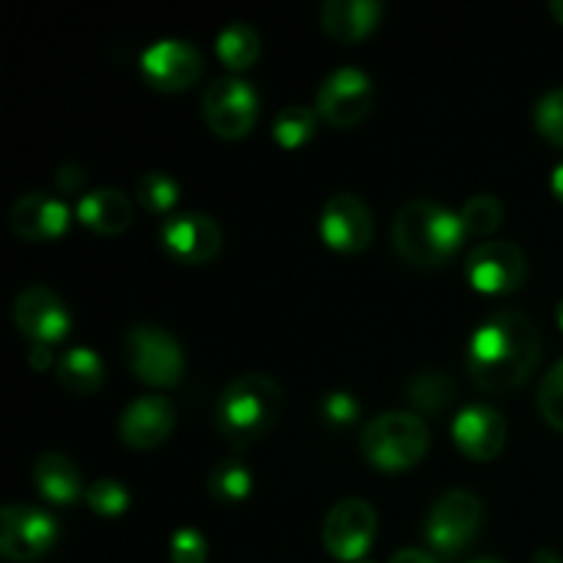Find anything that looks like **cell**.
I'll return each instance as SVG.
<instances>
[{"label": "cell", "mask_w": 563, "mask_h": 563, "mask_svg": "<svg viewBox=\"0 0 563 563\" xmlns=\"http://www.w3.org/2000/svg\"><path fill=\"white\" fill-rule=\"evenodd\" d=\"M465 229L460 214L434 201H410L394 223V245L416 267H438L460 247Z\"/></svg>", "instance_id": "7a4b0ae2"}, {"label": "cell", "mask_w": 563, "mask_h": 563, "mask_svg": "<svg viewBox=\"0 0 563 563\" xmlns=\"http://www.w3.org/2000/svg\"><path fill=\"white\" fill-rule=\"evenodd\" d=\"M11 229L20 240H58L69 229V207L44 192H25L11 207Z\"/></svg>", "instance_id": "ac0fdd59"}, {"label": "cell", "mask_w": 563, "mask_h": 563, "mask_svg": "<svg viewBox=\"0 0 563 563\" xmlns=\"http://www.w3.org/2000/svg\"><path fill=\"white\" fill-rule=\"evenodd\" d=\"M506 434H509V427H506L504 416L487 405L465 407L454 421L456 445L462 449V454L478 462L495 460L504 451Z\"/></svg>", "instance_id": "2e32d148"}, {"label": "cell", "mask_w": 563, "mask_h": 563, "mask_svg": "<svg viewBox=\"0 0 563 563\" xmlns=\"http://www.w3.org/2000/svg\"><path fill=\"white\" fill-rule=\"evenodd\" d=\"M58 539V528L49 515L36 506L9 504L0 515V553L16 563H31L49 553Z\"/></svg>", "instance_id": "52a82bcc"}, {"label": "cell", "mask_w": 563, "mask_h": 563, "mask_svg": "<svg viewBox=\"0 0 563 563\" xmlns=\"http://www.w3.org/2000/svg\"><path fill=\"white\" fill-rule=\"evenodd\" d=\"M473 563H498V561H473Z\"/></svg>", "instance_id": "b9f144b4"}, {"label": "cell", "mask_w": 563, "mask_h": 563, "mask_svg": "<svg viewBox=\"0 0 563 563\" xmlns=\"http://www.w3.org/2000/svg\"><path fill=\"white\" fill-rule=\"evenodd\" d=\"M55 181H58V187L64 192H75V190H80L82 181H86V170H82L80 165H75V163H66V165H60V168H58V176H55Z\"/></svg>", "instance_id": "836d02e7"}, {"label": "cell", "mask_w": 563, "mask_h": 563, "mask_svg": "<svg viewBox=\"0 0 563 563\" xmlns=\"http://www.w3.org/2000/svg\"><path fill=\"white\" fill-rule=\"evenodd\" d=\"M363 454L383 471H405L429 449V429L412 412H385L361 434Z\"/></svg>", "instance_id": "277c9868"}, {"label": "cell", "mask_w": 563, "mask_h": 563, "mask_svg": "<svg viewBox=\"0 0 563 563\" xmlns=\"http://www.w3.org/2000/svg\"><path fill=\"white\" fill-rule=\"evenodd\" d=\"M484 522V504L467 489H454L434 504L427 520V539L438 553L454 555L473 542Z\"/></svg>", "instance_id": "8992f818"}, {"label": "cell", "mask_w": 563, "mask_h": 563, "mask_svg": "<svg viewBox=\"0 0 563 563\" xmlns=\"http://www.w3.org/2000/svg\"><path fill=\"white\" fill-rule=\"evenodd\" d=\"M170 561L174 563H207V542L196 528H181L170 539Z\"/></svg>", "instance_id": "1f68e13d"}, {"label": "cell", "mask_w": 563, "mask_h": 563, "mask_svg": "<svg viewBox=\"0 0 563 563\" xmlns=\"http://www.w3.org/2000/svg\"><path fill=\"white\" fill-rule=\"evenodd\" d=\"M31 366L38 368V372L49 366V350H47V346H38V344L33 346V350H31Z\"/></svg>", "instance_id": "d590c367"}, {"label": "cell", "mask_w": 563, "mask_h": 563, "mask_svg": "<svg viewBox=\"0 0 563 563\" xmlns=\"http://www.w3.org/2000/svg\"><path fill=\"white\" fill-rule=\"evenodd\" d=\"M126 361L137 379L148 385L168 388L185 374V355L179 341L159 328H132L126 333Z\"/></svg>", "instance_id": "5b68a950"}, {"label": "cell", "mask_w": 563, "mask_h": 563, "mask_svg": "<svg viewBox=\"0 0 563 563\" xmlns=\"http://www.w3.org/2000/svg\"><path fill=\"white\" fill-rule=\"evenodd\" d=\"M253 476L242 462H220L209 476V495L223 506H236L251 495Z\"/></svg>", "instance_id": "cb8c5ba5"}, {"label": "cell", "mask_w": 563, "mask_h": 563, "mask_svg": "<svg viewBox=\"0 0 563 563\" xmlns=\"http://www.w3.org/2000/svg\"><path fill=\"white\" fill-rule=\"evenodd\" d=\"M135 192L137 203H141L143 209H148V212H168V209L179 201V185H176L168 174H159V170L141 176Z\"/></svg>", "instance_id": "83f0119b"}, {"label": "cell", "mask_w": 563, "mask_h": 563, "mask_svg": "<svg viewBox=\"0 0 563 563\" xmlns=\"http://www.w3.org/2000/svg\"><path fill=\"white\" fill-rule=\"evenodd\" d=\"M313 130H317V115L308 108H300V104L280 110L273 124L275 141L286 148H297L306 141H311Z\"/></svg>", "instance_id": "4316f807"}, {"label": "cell", "mask_w": 563, "mask_h": 563, "mask_svg": "<svg viewBox=\"0 0 563 563\" xmlns=\"http://www.w3.org/2000/svg\"><path fill=\"white\" fill-rule=\"evenodd\" d=\"M262 53L258 33L247 22H231L218 36V55L229 69H247Z\"/></svg>", "instance_id": "603a6c76"}, {"label": "cell", "mask_w": 563, "mask_h": 563, "mask_svg": "<svg viewBox=\"0 0 563 563\" xmlns=\"http://www.w3.org/2000/svg\"><path fill=\"white\" fill-rule=\"evenodd\" d=\"M357 412H361V407H357L355 396H350V394L333 390V394H328L322 399V418L328 423H333V427L352 423L357 418Z\"/></svg>", "instance_id": "d6a6232c"}, {"label": "cell", "mask_w": 563, "mask_h": 563, "mask_svg": "<svg viewBox=\"0 0 563 563\" xmlns=\"http://www.w3.org/2000/svg\"><path fill=\"white\" fill-rule=\"evenodd\" d=\"M542 355L537 322L522 311H500L476 330L467 352V372L484 390H515L526 383Z\"/></svg>", "instance_id": "6da1fadb"}, {"label": "cell", "mask_w": 563, "mask_h": 563, "mask_svg": "<svg viewBox=\"0 0 563 563\" xmlns=\"http://www.w3.org/2000/svg\"><path fill=\"white\" fill-rule=\"evenodd\" d=\"M550 11H553L555 20L563 22V0H553V3H550Z\"/></svg>", "instance_id": "f35d334b"}, {"label": "cell", "mask_w": 563, "mask_h": 563, "mask_svg": "<svg viewBox=\"0 0 563 563\" xmlns=\"http://www.w3.org/2000/svg\"><path fill=\"white\" fill-rule=\"evenodd\" d=\"M377 533V515L361 498H346L330 509L324 520V548L339 561H361Z\"/></svg>", "instance_id": "30bf717a"}, {"label": "cell", "mask_w": 563, "mask_h": 563, "mask_svg": "<svg viewBox=\"0 0 563 563\" xmlns=\"http://www.w3.org/2000/svg\"><path fill=\"white\" fill-rule=\"evenodd\" d=\"M86 498L88 506H91L97 515L104 517L121 515V511H126V506H130V493H126L119 482H113V478H99V482H93L91 487H88Z\"/></svg>", "instance_id": "f1b7e54d"}, {"label": "cell", "mask_w": 563, "mask_h": 563, "mask_svg": "<svg viewBox=\"0 0 563 563\" xmlns=\"http://www.w3.org/2000/svg\"><path fill=\"white\" fill-rule=\"evenodd\" d=\"M33 478H36V487L49 504H75L80 498V473H77L75 462L64 454H42L33 465Z\"/></svg>", "instance_id": "44dd1931"}, {"label": "cell", "mask_w": 563, "mask_h": 563, "mask_svg": "<svg viewBox=\"0 0 563 563\" xmlns=\"http://www.w3.org/2000/svg\"><path fill=\"white\" fill-rule=\"evenodd\" d=\"M58 383L75 396L93 394L102 385V361L97 352L86 346L64 352L58 361Z\"/></svg>", "instance_id": "7402d4cb"}, {"label": "cell", "mask_w": 563, "mask_h": 563, "mask_svg": "<svg viewBox=\"0 0 563 563\" xmlns=\"http://www.w3.org/2000/svg\"><path fill=\"white\" fill-rule=\"evenodd\" d=\"M388 563H438V561H434L432 555L423 553V550H401V553H396Z\"/></svg>", "instance_id": "e575fe53"}, {"label": "cell", "mask_w": 563, "mask_h": 563, "mask_svg": "<svg viewBox=\"0 0 563 563\" xmlns=\"http://www.w3.org/2000/svg\"><path fill=\"white\" fill-rule=\"evenodd\" d=\"M258 99L251 82L223 77L214 80L203 93V119L209 130L220 137H242L256 124Z\"/></svg>", "instance_id": "9c48e42d"}, {"label": "cell", "mask_w": 563, "mask_h": 563, "mask_svg": "<svg viewBox=\"0 0 563 563\" xmlns=\"http://www.w3.org/2000/svg\"><path fill=\"white\" fill-rule=\"evenodd\" d=\"M163 245L185 264H207L223 247V231L209 214L181 212L165 220Z\"/></svg>", "instance_id": "5bb4252c"}, {"label": "cell", "mask_w": 563, "mask_h": 563, "mask_svg": "<svg viewBox=\"0 0 563 563\" xmlns=\"http://www.w3.org/2000/svg\"><path fill=\"white\" fill-rule=\"evenodd\" d=\"M374 86L366 71L355 66H341L328 80L322 82L317 93V110L328 124L352 126L372 110Z\"/></svg>", "instance_id": "8fae6325"}, {"label": "cell", "mask_w": 563, "mask_h": 563, "mask_svg": "<svg viewBox=\"0 0 563 563\" xmlns=\"http://www.w3.org/2000/svg\"><path fill=\"white\" fill-rule=\"evenodd\" d=\"M539 410L548 418V423L563 432V361L555 363L553 372L544 377L542 390H539Z\"/></svg>", "instance_id": "f546056e"}, {"label": "cell", "mask_w": 563, "mask_h": 563, "mask_svg": "<svg viewBox=\"0 0 563 563\" xmlns=\"http://www.w3.org/2000/svg\"><path fill=\"white\" fill-rule=\"evenodd\" d=\"M284 394L267 374H242L225 385L218 401V427L231 445H247L273 429Z\"/></svg>", "instance_id": "3957f363"}, {"label": "cell", "mask_w": 563, "mask_h": 563, "mask_svg": "<svg viewBox=\"0 0 563 563\" xmlns=\"http://www.w3.org/2000/svg\"><path fill=\"white\" fill-rule=\"evenodd\" d=\"M460 220L465 234H476V236L489 234V231L498 229L500 220H504V203H500L495 196L482 192V196L467 198L465 207H462L460 212Z\"/></svg>", "instance_id": "484cf974"}, {"label": "cell", "mask_w": 563, "mask_h": 563, "mask_svg": "<svg viewBox=\"0 0 563 563\" xmlns=\"http://www.w3.org/2000/svg\"><path fill=\"white\" fill-rule=\"evenodd\" d=\"M355 563H374V561H368V559H361V561H355Z\"/></svg>", "instance_id": "60d3db41"}, {"label": "cell", "mask_w": 563, "mask_h": 563, "mask_svg": "<svg viewBox=\"0 0 563 563\" xmlns=\"http://www.w3.org/2000/svg\"><path fill=\"white\" fill-rule=\"evenodd\" d=\"M383 5L374 0H328L322 5V27L335 42L352 44L377 27Z\"/></svg>", "instance_id": "d6986e66"}, {"label": "cell", "mask_w": 563, "mask_h": 563, "mask_svg": "<svg viewBox=\"0 0 563 563\" xmlns=\"http://www.w3.org/2000/svg\"><path fill=\"white\" fill-rule=\"evenodd\" d=\"M550 185H553L555 198H559V201H563V163L553 170V179H550Z\"/></svg>", "instance_id": "8d00e7d4"}, {"label": "cell", "mask_w": 563, "mask_h": 563, "mask_svg": "<svg viewBox=\"0 0 563 563\" xmlns=\"http://www.w3.org/2000/svg\"><path fill=\"white\" fill-rule=\"evenodd\" d=\"M537 126L548 141L563 146V88H555L537 104Z\"/></svg>", "instance_id": "4dcf8cb0"}, {"label": "cell", "mask_w": 563, "mask_h": 563, "mask_svg": "<svg viewBox=\"0 0 563 563\" xmlns=\"http://www.w3.org/2000/svg\"><path fill=\"white\" fill-rule=\"evenodd\" d=\"M454 399V383L445 374L423 372L410 383V401L423 412L443 410Z\"/></svg>", "instance_id": "d4e9b609"}, {"label": "cell", "mask_w": 563, "mask_h": 563, "mask_svg": "<svg viewBox=\"0 0 563 563\" xmlns=\"http://www.w3.org/2000/svg\"><path fill=\"white\" fill-rule=\"evenodd\" d=\"M176 427V410L163 396H141L121 412V440L132 449H154Z\"/></svg>", "instance_id": "e0dca14e"}, {"label": "cell", "mask_w": 563, "mask_h": 563, "mask_svg": "<svg viewBox=\"0 0 563 563\" xmlns=\"http://www.w3.org/2000/svg\"><path fill=\"white\" fill-rule=\"evenodd\" d=\"M77 218L97 234H121L132 223V203L115 187H102L80 198Z\"/></svg>", "instance_id": "ffe728a7"}, {"label": "cell", "mask_w": 563, "mask_h": 563, "mask_svg": "<svg viewBox=\"0 0 563 563\" xmlns=\"http://www.w3.org/2000/svg\"><path fill=\"white\" fill-rule=\"evenodd\" d=\"M322 236L330 247L357 253L368 247L374 236V220L366 203L352 192H339L324 203Z\"/></svg>", "instance_id": "9a60e30c"}, {"label": "cell", "mask_w": 563, "mask_h": 563, "mask_svg": "<svg viewBox=\"0 0 563 563\" xmlns=\"http://www.w3.org/2000/svg\"><path fill=\"white\" fill-rule=\"evenodd\" d=\"M14 324L22 330V335L36 341L38 346H47L69 333L71 319L60 297L47 286L36 284L16 295Z\"/></svg>", "instance_id": "7c38bea8"}, {"label": "cell", "mask_w": 563, "mask_h": 563, "mask_svg": "<svg viewBox=\"0 0 563 563\" xmlns=\"http://www.w3.org/2000/svg\"><path fill=\"white\" fill-rule=\"evenodd\" d=\"M465 275L473 289L484 295H506L522 286L528 275V258L515 242L493 240L473 247L465 258Z\"/></svg>", "instance_id": "ba28073f"}, {"label": "cell", "mask_w": 563, "mask_h": 563, "mask_svg": "<svg viewBox=\"0 0 563 563\" xmlns=\"http://www.w3.org/2000/svg\"><path fill=\"white\" fill-rule=\"evenodd\" d=\"M141 69L146 80L159 91H181L201 77L203 58L190 42L159 38L143 53Z\"/></svg>", "instance_id": "4fadbf2b"}, {"label": "cell", "mask_w": 563, "mask_h": 563, "mask_svg": "<svg viewBox=\"0 0 563 563\" xmlns=\"http://www.w3.org/2000/svg\"><path fill=\"white\" fill-rule=\"evenodd\" d=\"M555 317H559V324L563 328V300L559 302V311H555Z\"/></svg>", "instance_id": "ab89813d"}, {"label": "cell", "mask_w": 563, "mask_h": 563, "mask_svg": "<svg viewBox=\"0 0 563 563\" xmlns=\"http://www.w3.org/2000/svg\"><path fill=\"white\" fill-rule=\"evenodd\" d=\"M533 563H563V561L553 553V550H537V555H533Z\"/></svg>", "instance_id": "74e56055"}]
</instances>
